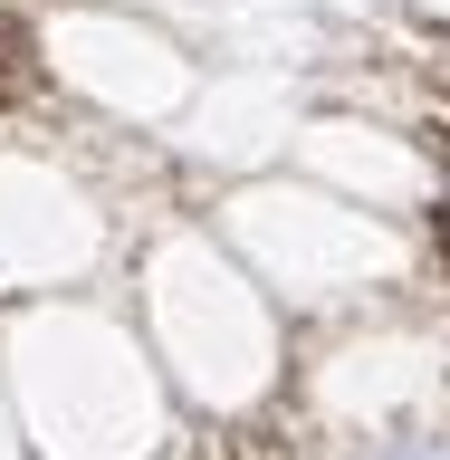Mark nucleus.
Listing matches in <instances>:
<instances>
[{
  "label": "nucleus",
  "mask_w": 450,
  "mask_h": 460,
  "mask_svg": "<svg viewBox=\"0 0 450 460\" xmlns=\"http://www.w3.org/2000/svg\"><path fill=\"white\" fill-rule=\"evenodd\" d=\"M384 460H450V441H441V431H402Z\"/></svg>",
  "instance_id": "f257e3e1"
}]
</instances>
